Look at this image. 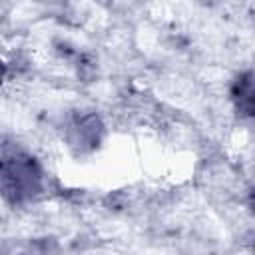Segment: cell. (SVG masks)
I'll return each mask as SVG.
<instances>
[{
	"instance_id": "1",
	"label": "cell",
	"mask_w": 255,
	"mask_h": 255,
	"mask_svg": "<svg viewBox=\"0 0 255 255\" xmlns=\"http://www.w3.org/2000/svg\"><path fill=\"white\" fill-rule=\"evenodd\" d=\"M2 195L10 205H26L34 201L44 189V173L34 155L18 145H2L0 167Z\"/></svg>"
},
{
	"instance_id": "3",
	"label": "cell",
	"mask_w": 255,
	"mask_h": 255,
	"mask_svg": "<svg viewBox=\"0 0 255 255\" xmlns=\"http://www.w3.org/2000/svg\"><path fill=\"white\" fill-rule=\"evenodd\" d=\"M251 207L255 209V187H253V191H251Z\"/></svg>"
},
{
	"instance_id": "2",
	"label": "cell",
	"mask_w": 255,
	"mask_h": 255,
	"mask_svg": "<svg viewBox=\"0 0 255 255\" xmlns=\"http://www.w3.org/2000/svg\"><path fill=\"white\" fill-rule=\"evenodd\" d=\"M233 102L241 116L255 118V76H243L235 82Z\"/></svg>"
}]
</instances>
